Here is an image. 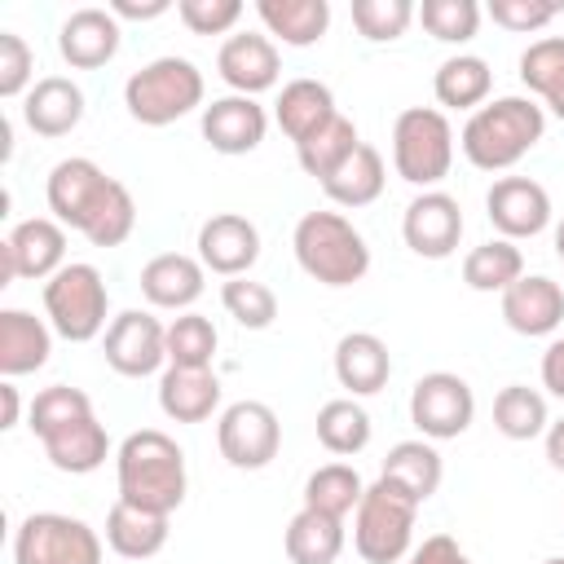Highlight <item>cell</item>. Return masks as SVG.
<instances>
[{
  "label": "cell",
  "instance_id": "9",
  "mask_svg": "<svg viewBox=\"0 0 564 564\" xmlns=\"http://www.w3.org/2000/svg\"><path fill=\"white\" fill-rule=\"evenodd\" d=\"M13 564H101V533L79 516L35 511L13 533Z\"/></svg>",
  "mask_w": 564,
  "mask_h": 564
},
{
  "label": "cell",
  "instance_id": "48",
  "mask_svg": "<svg viewBox=\"0 0 564 564\" xmlns=\"http://www.w3.org/2000/svg\"><path fill=\"white\" fill-rule=\"evenodd\" d=\"M405 564H471V555H467L449 533H432V538H423V542L405 555Z\"/></svg>",
  "mask_w": 564,
  "mask_h": 564
},
{
  "label": "cell",
  "instance_id": "46",
  "mask_svg": "<svg viewBox=\"0 0 564 564\" xmlns=\"http://www.w3.org/2000/svg\"><path fill=\"white\" fill-rule=\"evenodd\" d=\"M35 53L22 35L13 31H0V97H26L35 84Z\"/></svg>",
  "mask_w": 564,
  "mask_h": 564
},
{
  "label": "cell",
  "instance_id": "24",
  "mask_svg": "<svg viewBox=\"0 0 564 564\" xmlns=\"http://www.w3.org/2000/svg\"><path fill=\"white\" fill-rule=\"evenodd\" d=\"M159 410L172 423H207L220 410V379L212 366H167L159 375Z\"/></svg>",
  "mask_w": 564,
  "mask_h": 564
},
{
  "label": "cell",
  "instance_id": "21",
  "mask_svg": "<svg viewBox=\"0 0 564 564\" xmlns=\"http://www.w3.org/2000/svg\"><path fill=\"white\" fill-rule=\"evenodd\" d=\"M203 286H207V269L198 256H185V251H163V256L145 260V269H141V295L154 308L189 313V304L203 295Z\"/></svg>",
  "mask_w": 564,
  "mask_h": 564
},
{
  "label": "cell",
  "instance_id": "47",
  "mask_svg": "<svg viewBox=\"0 0 564 564\" xmlns=\"http://www.w3.org/2000/svg\"><path fill=\"white\" fill-rule=\"evenodd\" d=\"M564 9L551 4V0H489V18L502 26V31H516V35H533L542 31L546 22H555Z\"/></svg>",
  "mask_w": 564,
  "mask_h": 564
},
{
  "label": "cell",
  "instance_id": "2",
  "mask_svg": "<svg viewBox=\"0 0 564 564\" xmlns=\"http://www.w3.org/2000/svg\"><path fill=\"white\" fill-rule=\"evenodd\" d=\"M115 480H119V502L172 516L185 502V489H189L185 449L159 427L128 432L115 449Z\"/></svg>",
  "mask_w": 564,
  "mask_h": 564
},
{
  "label": "cell",
  "instance_id": "31",
  "mask_svg": "<svg viewBox=\"0 0 564 564\" xmlns=\"http://www.w3.org/2000/svg\"><path fill=\"white\" fill-rule=\"evenodd\" d=\"M432 93L445 110H480L494 93V70L485 57L476 53H454L436 66L432 75Z\"/></svg>",
  "mask_w": 564,
  "mask_h": 564
},
{
  "label": "cell",
  "instance_id": "25",
  "mask_svg": "<svg viewBox=\"0 0 564 564\" xmlns=\"http://www.w3.org/2000/svg\"><path fill=\"white\" fill-rule=\"evenodd\" d=\"M53 352V326L26 308H4L0 313V375H35Z\"/></svg>",
  "mask_w": 564,
  "mask_h": 564
},
{
  "label": "cell",
  "instance_id": "49",
  "mask_svg": "<svg viewBox=\"0 0 564 564\" xmlns=\"http://www.w3.org/2000/svg\"><path fill=\"white\" fill-rule=\"evenodd\" d=\"M106 9L119 22H150V18H163L172 9V0H110Z\"/></svg>",
  "mask_w": 564,
  "mask_h": 564
},
{
  "label": "cell",
  "instance_id": "45",
  "mask_svg": "<svg viewBox=\"0 0 564 564\" xmlns=\"http://www.w3.org/2000/svg\"><path fill=\"white\" fill-rule=\"evenodd\" d=\"M242 0H176V18L189 35H229L242 22Z\"/></svg>",
  "mask_w": 564,
  "mask_h": 564
},
{
  "label": "cell",
  "instance_id": "32",
  "mask_svg": "<svg viewBox=\"0 0 564 564\" xmlns=\"http://www.w3.org/2000/svg\"><path fill=\"white\" fill-rule=\"evenodd\" d=\"M383 185H388V163H383V154L370 141H361L352 150V159L322 181V194L335 207H370L383 194Z\"/></svg>",
  "mask_w": 564,
  "mask_h": 564
},
{
  "label": "cell",
  "instance_id": "53",
  "mask_svg": "<svg viewBox=\"0 0 564 564\" xmlns=\"http://www.w3.org/2000/svg\"><path fill=\"white\" fill-rule=\"evenodd\" d=\"M555 256H560V260H564V220H560V225H555Z\"/></svg>",
  "mask_w": 564,
  "mask_h": 564
},
{
  "label": "cell",
  "instance_id": "11",
  "mask_svg": "<svg viewBox=\"0 0 564 564\" xmlns=\"http://www.w3.org/2000/svg\"><path fill=\"white\" fill-rule=\"evenodd\" d=\"M216 445H220V458L238 471H260L278 458L282 449V423L273 414V405L264 401H234L220 410L216 419Z\"/></svg>",
  "mask_w": 564,
  "mask_h": 564
},
{
  "label": "cell",
  "instance_id": "38",
  "mask_svg": "<svg viewBox=\"0 0 564 564\" xmlns=\"http://www.w3.org/2000/svg\"><path fill=\"white\" fill-rule=\"evenodd\" d=\"M361 494H366V480L357 476L352 463H322V467L308 471V480H304V507L326 511V516H335V520L352 516L357 502H361Z\"/></svg>",
  "mask_w": 564,
  "mask_h": 564
},
{
  "label": "cell",
  "instance_id": "36",
  "mask_svg": "<svg viewBox=\"0 0 564 564\" xmlns=\"http://www.w3.org/2000/svg\"><path fill=\"white\" fill-rule=\"evenodd\" d=\"M520 278H524V256L507 238H489V242H480L463 256V282L471 291H498L502 295Z\"/></svg>",
  "mask_w": 564,
  "mask_h": 564
},
{
  "label": "cell",
  "instance_id": "19",
  "mask_svg": "<svg viewBox=\"0 0 564 564\" xmlns=\"http://www.w3.org/2000/svg\"><path fill=\"white\" fill-rule=\"evenodd\" d=\"M502 322L524 339L555 335L564 322V286L546 273H524L502 291Z\"/></svg>",
  "mask_w": 564,
  "mask_h": 564
},
{
  "label": "cell",
  "instance_id": "14",
  "mask_svg": "<svg viewBox=\"0 0 564 564\" xmlns=\"http://www.w3.org/2000/svg\"><path fill=\"white\" fill-rule=\"evenodd\" d=\"M485 216L507 242L538 238L551 225V194L533 176H498L485 194Z\"/></svg>",
  "mask_w": 564,
  "mask_h": 564
},
{
  "label": "cell",
  "instance_id": "3",
  "mask_svg": "<svg viewBox=\"0 0 564 564\" xmlns=\"http://www.w3.org/2000/svg\"><path fill=\"white\" fill-rule=\"evenodd\" d=\"M546 137V110L533 97H494L467 115L458 145L471 167L507 172Z\"/></svg>",
  "mask_w": 564,
  "mask_h": 564
},
{
  "label": "cell",
  "instance_id": "30",
  "mask_svg": "<svg viewBox=\"0 0 564 564\" xmlns=\"http://www.w3.org/2000/svg\"><path fill=\"white\" fill-rule=\"evenodd\" d=\"M256 18L264 22L269 40L308 48L330 26V0H256Z\"/></svg>",
  "mask_w": 564,
  "mask_h": 564
},
{
  "label": "cell",
  "instance_id": "22",
  "mask_svg": "<svg viewBox=\"0 0 564 564\" xmlns=\"http://www.w3.org/2000/svg\"><path fill=\"white\" fill-rule=\"evenodd\" d=\"M22 119H26V128L35 137L57 141V137L79 128V119H84V88L75 79H66V75H44L22 97Z\"/></svg>",
  "mask_w": 564,
  "mask_h": 564
},
{
  "label": "cell",
  "instance_id": "16",
  "mask_svg": "<svg viewBox=\"0 0 564 564\" xmlns=\"http://www.w3.org/2000/svg\"><path fill=\"white\" fill-rule=\"evenodd\" d=\"M198 260L207 273H220L225 282L229 278H247L251 264L260 260V229L238 216V212H216L198 225Z\"/></svg>",
  "mask_w": 564,
  "mask_h": 564
},
{
  "label": "cell",
  "instance_id": "4",
  "mask_svg": "<svg viewBox=\"0 0 564 564\" xmlns=\"http://www.w3.org/2000/svg\"><path fill=\"white\" fill-rule=\"evenodd\" d=\"M300 269L322 286H352L370 273V247L344 212H304L291 234Z\"/></svg>",
  "mask_w": 564,
  "mask_h": 564
},
{
  "label": "cell",
  "instance_id": "39",
  "mask_svg": "<svg viewBox=\"0 0 564 564\" xmlns=\"http://www.w3.org/2000/svg\"><path fill=\"white\" fill-rule=\"evenodd\" d=\"M361 145V137H357V123L352 119H344V115H335L317 137H308L304 145H295V159H300V167L322 185L330 172H339L348 159H352V150Z\"/></svg>",
  "mask_w": 564,
  "mask_h": 564
},
{
  "label": "cell",
  "instance_id": "1",
  "mask_svg": "<svg viewBox=\"0 0 564 564\" xmlns=\"http://www.w3.org/2000/svg\"><path fill=\"white\" fill-rule=\"evenodd\" d=\"M44 198H48L53 220L84 234L93 247H119L137 229V203H132L128 185L115 181L106 167H97L84 154L53 163V172L44 181Z\"/></svg>",
  "mask_w": 564,
  "mask_h": 564
},
{
  "label": "cell",
  "instance_id": "18",
  "mask_svg": "<svg viewBox=\"0 0 564 564\" xmlns=\"http://www.w3.org/2000/svg\"><path fill=\"white\" fill-rule=\"evenodd\" d=\"M198 128H203V141L216 154H251L269 132V115L256 97L229 93V97H216V101L203 106Z\"/></svg>",
  "mask_w": 564,
  "mask_h": 564
},
{
  "label": "cell",
  "instance_id": "42",
  "mask_svg": "<svg viewBox=\"0 0 564 564\" xmlns=\"http://www.w3.org/2000/svg\"><path fill=\"white\" fill-rule=\"evenodd\" d=\"M414 18L441 44H467L480 31V4L476 0H423Z\"/></svg>",
  "mask_w": 564,
  "mask_h": 564
},
{
  "label": "cell",
  "instance_id": "8",
  "mask_svg": "<svg viewBox=\"0 0 564 564\" xmlns=\"http://www.w3.org/2000/svg\"><path fill=\"white\" fill-rule=\"evenodd\" d=\"M106 308H110V291H106V278L97 264H84V260H70L66 269H57L48 282H44V313H48V326L70 339V344H88L97 335H106Z\"/></svg>",
  "mask_w": 564,
  "mask_h": 564
},
{
  "label": "cell",
  "instance_id": "54",
  "mask_svg": "<svg viewBox=\"0 0 564 564\" xmlns=\"http://www.w3.org/2000/svg\"><path fill=\"white\" fill-rule=\"evenodd\" d=\"M542 564H564V555H551V560H542Z\"/></svg>",
  "mask_w": 564,
  "mask_h": 564
},
{
  "label": "cell",
  "instance_id": "50",
  "mask_svg": "<svg viewBox=\"0 0 564 564\" xmlns=\"http://www.w3.org/2000/svg\"><path fill=\"white\" fill-rule=\"evenodd\" d=\"M542 388L564 401V335L551 339L546 352H542Z\"/></svg>",
  "mask_w": 564,
  "mask_h": 564
},
{
  "label": "cell",
  "instance_id": "29",
  "mask_svg": "<svg viewBox=\"0 0 564 564\" xmlns=\"http://www.w3.org/2000/svg\"><path fill=\"white\" fill-rule=\"evenodd\" d=\"M388 485H397L401 494H410L419 507L441 489V476H445V463H441V449L423 436L414 441H397L383 458V471H379Z\"/></svg>",
  "mask_w": 564,
  "mask_h": 564
},
{
  "label": "cell",
  "instance_id": "26",
  "mask_svg": "<svg viewBox=\"0 0 564 564\" xmlns=\"http://www.w3.org/2000/svg\"><path fill=\"white\" fill-rule=\"evenodd\" d=\"M392 375V352L375 330H348L335 344V379L352 397H375Z\"/></svg>",
  "mask_w": 564,
  "mask_h": 564
},
{
  "label": "cell",
  "instance_id": "34",
  "mask_svg": "<svg viewBox=\"0 0 564 564\" xmlns=\"http://www.w3.org/2000/svg\"><path fill=\"white\" fill-rule=\"evenodd\" d=\"M520 79L529 93L546 101L555 119H564V35H542L520 53Z\"/></svg>",
  "mask_w": 564,
  "mask_h": 564
},
{
  "label": "cell",
  "instance_id": "44",
  "mask_svg": "<svg viewBox=\"0 0 564 564\" xmlns=\"http://www.w3.org/2000/svg\"><path fill=\"white\" fill-rule=\"evenodd\" d=\"M79 414H93L88 392L84 388H70V383H48V388L35 392L31 414H26V427L35 436H44V432H53V427H62V423H70Z\"/></svg>",
  "mask_w": 564,
  "mask_h": 564
},
{
  "label": "cell",
  "instance_id": "33",
  "mask_svg": "<svg viewBox=\"0 0 564 564\" xmlns=\"http://www.w3.org/2000/svg\"><path fill=\"white\" fill-rule=\"evenodd\" d=\"M282 546H286L291 564H335L344 551V520L300 507L282 533Z\"/></svg>",
  "mask_w": 564,
  "mask_h": 564
},
{
  "label": "cell",
  "instance_id": "12",
  "mask_svg": "<svg viewBox=\"0 0 564 564\" xmlns=\"http://www.w3.org/2000/svg\"><path fill=\"white\" fill-rule=\"evenodd\" d=\"M106 366L123 379H145L167 366V326L145 308H123L101 335Z\"/></svg>",
  "mask_w": 564,
  "mask_h": 564
},
{
  "label": "cell",
  "instance_id": "13",
  "mask_svg": "<svg viewBox=\"0 0 564 564\" xmlns=\"http://www.w3.org/2000/svg\"><path fill=\"white\" fill-rule=\"evenodd\" d=\"M57 269H66V225L53 216H26L0 242V286L13 278L48 282Z\"/></svg>",
  "mask_w": 564,
  "mask_h": 564
},
{
  "label": "cell",
  "instance_id": "51",
  "mask_svg": "<svg viewBox=\"0 0 564 564\" xmlns=\"http://www.w3.org/2000/svg\"><path fill=\"white\" fill-rule=\"evenodd\" d=\"M18 414H22V397H18L13 379H4V383H0V432L18 427Z\"/></svg>",
  "mask_w": 564,
  "mask_h": 564
},
{
  "label": "cell",
  "instance_id": "40",
  "mask_svg": "<svg viewBox=\"0 0 564 564\" xmlns=\"http://www.w3.org/2000/svg\"><path fill=\"white\" fill-rule=\"evenodd\" d=\"M216 344H220V335H216L212 317H203V313H194V308L167 322V366L203 370V366H212Z\"/></svg>",
  "mask_w": 564,
  "mask_h": 564
},
{
  "label": "cell",
  "instance_id": "17",
  "mask_svg": "<svg viewBox=\"0 0 564 564\" xmlns=\"http://www.w3.org/2000/svg\"><path fill=\"white\" fill-rule=\"evenodd\" d=\"M216 75L238 93V97H256L269 93L282 75V53L269 35L260 31H234L220 53H216Z\"/></svg>",
  "mask_w": 564,
  "mask_h": 564
},
{
  "label": "cell",
  "instance_id": "5",
  "mask_svg": "<svg viewBox=\"0 0 564 564\" xmlns=\"http://www.w3.org/2000/svg\"><path fill=\"white\" fill-rule=\"evenodd\" d=\"M203 97H207L203 70L176 53L145 62L123 84V106L141 128H167V123L185 119L189 110H198Z\"/></svg>",
  "mask_w": 564,
  "mask_h": 564
},
{
  "label": "cell",
  "instance_id": "23",
  "mask_svg": "<svg viewBox=\"0 0 564 564\" xmlns=\"http://www.w3.org/2000/svg\"><path fill=\"white\" fill-rule=\"evenodd\" d=\"M40 445H44V458L66 476H88L110 458V436L97 414H79L70 423L44 432Z\"/></svg>",
  "mask_w": 564,
  "mask_h": 564
},
{
  "label": "cell",
  "instance_id": "37",
  "mask_svg": "<svg viewBox=\"0 0 564 564\" xmlns=\"http://www.w3.org/2000/svg\"><path fill=\"white\" fill-rule=\"evenodd\" d=\"M494 427L507 436V441H533V436H546L551 427V414H546V397L529 383H507L498 397H494Z\"/></svg>",
  "mask_w": 564,
  "mask_h": 564
},
{
  "label": "cell",
  "instance_id": "6",
  "mask_svg": "<svg viewBox=\"0 0 564 564\" xmlns=\"http://www.w3.org/2000/svg\"><path fill=\"white\" fill-rule=\"evenodd\" d=\"M414 520H419V502L379 476L375 485H366L352 511L357 555L366 564H401L414 551Z\"/></svg>",
  "mask_w": 564,
  "mask_h": 564
},
{
  "label": "cell",
  "instance_id": "7",
  "mask_svg": "<svg viewBox=\"0 0 564 564\" xmlns=\"http://www.w3.org/2000/svg\"><path fill=\"white\" fill-rule=\"evenodd\" d=\"M392 167L419 189H436L454 167V128L441 106H410L392 123Z\"/></svg>",
  "mask_w": 564,
  "mask_h": 564
},
{
  "label": "cell",
  "instance_id": "52",
  "mask_svg": "<svg viewBox=\"0 0 564 564\" xmlns=\"http://www.w3.org/2000/svg\"><path fill=\"white\" fill-rule=\"evenodd\" d=\"M542 441H546V463H551L555 471H564V419H555Z\"/></svg>",
  "mask_w": 564,
  "mask_h": 564
},
{
  "label": "cell",
  "instance_id": "10",
  "mask_svg": "<svg viewBox=\"0 0 564 564\" xmlns=\"http://www.w3.org/2000/svg\"><path fill=\"white\" fill-rule=\"evenodd\" d=\"M476 419V392L454 370H432L410 388V423L423 441H454Z\"/></svg>",
  "mask_w": 564,
  "mask_h": 564
},
{
  "label": "cell",
  "instance_id": "20",
  "mask_svg": "<svg viewBox=\"0 0 564 564\" xmlns=\"http://www.w3.org/2000/svg\"><path fill=\"white\" fill-rule=\"evenodd\" d=\"M119 40H123L119 18H115L110 9L84 4V9H75V13L62 22V31H57V53H62V62H66L70 70H97V66L115 62Z\"/></svg>",
  "mask_w": 564,
  "mask_h": 564
},
{
  "label": "cell",
  "instance_id": "41",
  "mask_svg": "<svg viewBox=\"0 0 564 564\" xmlns=\"http://www.w3.org/2000/svg\"><path fill=\"white\" fill-rule=\"evenodd\" d=\"M419 4L414 0H352V26L361 40L370 44H392L405 35V26L414 22Z\"/></svg>",
  "mask_w": 564,
  "mask_h": 564
},
{
  "label": "cell",
  "instance_id": "27",
  "mask_svg": "<svg viewBox=\"0 0 564 564\" xmlns=\"http://www.w3.org/2000/svg\"><path fill=\"white\" fill-rule=\"evenodd\" d=\"M335 115H339V110H335V93H330L322 79H308V75L282 84V93H278V101H273V119H278V128H282L295 145H304L308 137H317Z\"/></svg>",
  "mask_w": 564,
  "mask_h": 564
},
{
  "label": "cell",
  "instance_id": "35",
  "mask_svg": "<svg viewBox=\"0 0 564 564\" xmlns=\"http://www.w3.org/2000/svg\"><path fill=\"white\" fill-rule=\"evenodd\" d=\"M370 414H366V405H357L352 397H335V401H326L322 410H317V441H322V449L326 454H335V458H352V454H361L366 445H370Z\"/></svg>",
  "mask_w": 564,
  "mask_h": 564
},
{
  "label": "cell",
  "instance_id": "28",
  "mask_svg": "<svg viewBox=\"0 0 564 564\" xmlns=\"http://www.w3.org/2000/svg\"><path fill=\"white\" fill-rule=\"evenodd\" d=\"M167 520L172 516L141 511V507L115 498V507L106 511V546L115 555H123V560H150V555H159L167 546V533H172Z\"/></svg>",
  "mask_w": 564,
  "mask_h": 564
},
{
  "label": "cell",
  "instance_id": "43",
  "mask_svg": "<svg viewBox=\"0 0 564 564\" xmlns=\"http://www.w3.org/2000/svg\"><path fill=\"white\" fill-rule=\"evenodd\" d=\"M220 304L247 330H269L273 317H278V295L264 282H251V278H229L220 286Z\"/></svg>",
  "mask_w": 564,
  "mask_h": 564
},
{
  "label": "cell",
  "instance_id": "15",
  "mask_svg": "<svg viewBox=\"0 0 564 564\" xmlns=\"http://www.w3.org/2000/svg\"><path fill=\"white\" fill-rule=\"evenodd\" d=\"M401 238L423 260L454 256L458 238H463V207H458V198L445 194V189H423L419 198H410V207L401 216Z\"/></svg>",
  "mask_w": 564,
  "mask_h": 564
}]
</instances>
